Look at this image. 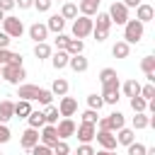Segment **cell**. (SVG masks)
Segmentation results:
<instances>
[{"mask_svg":"<svg viewBox=\"0 0 155 155\" xmlns=\"http://www.w3.org/2000/svg\"><path fill=\"white\" fill-rule=\"evenodd\" d=\"M109 29H111V19H109V15H107V12H97V22H94V27H92V36H94V41H97V44L107 41Z\"/></svg>","mask_w":155,"mask_h":155,"instance_id":"obj_1","label":"cell"},{"mask_svg":"<svg viewBox=\"0 0 155 155\" xmlns=\"http://www.w3.org/2000/svg\"><path fill=\"white\" fill-rule=\"evenodd\" d=\"M143 31H145V24H140L138 19H128L124 24V41L131 46V44H138L143 39Z\"/></svg>","mask_w":155,"mask_h":155,"instance_id":"obj_2","label":"cell"},{"mask_svg":"<svg viewBox=\"0 0 155 155\" xmlns=\"http://www.w3.org/2000/svg\"><path fill=\"white\" fill-rule=\"evenodd\" d=\"M92 27H94V19L92 17H75V22H73V36L75 39H85V36H90L92 34Z\"/></svg>","mask_w":155,"mask_h":155,"instance_id":"obj_3","label":"cell"},{"mask_svg":"<svg viewBox=\"0 0 155 155\" xmlns=\"http://www.w3.org/2000/svg\"><path fill=\"white\" fill-rule=\"evenodd\" d=\"M0 78H5L10 85H19L24 78H27V73H24V65H2V70H0Z\"/></svg>","mask_w":155,"mask_h":155,"instance_id":"obj_4","label":"cell"},{"mask_svg":"<svg viewBox=\"0 0 155 155\" xmlns=\"http://www.w3.org/2000/svg\"><path fill=\"white\" fill-rule=\"evenodd\" d=\"M124 124H126V119H124V114L121 111H114V114H109L107 119H99L97 121V126H99V131H119V128H124Z\"/></svg>","mask_w":155,"mask_h":155,"instance_id":"obj_5","label":"cell"},{"mask_svg":"<svg viewBox=\"0 0 155 155\" xmlns=\"http://www.w3.org/2000/svg\"><path fill=\"white\" fill-rule=\"evenodd\" d=\"M2 31H5L10 39H19V36L24 34V24H22L19 17H7V15H5V19H2Z\"/></svg>","mask_w":155,"mask_h":155,"instance_id":"obj_6","label":"cell"},{"mask_svg":"<svg viewBox=\"0 0 155 155\" xmlns=\"http://www.w3.org/2000/svg\"><path fill=\"white\" fill-rule=\"evenodd\" d=\"M107 15H109L111 24H126L128 22V7L124 2H111V7H109Z\"/></svg>","mask_w":155,"mask_h":155,"instance_id":"obj_7","label":"cell"},{"mask_svg":"<svg viewBox=\"0 0 155 155\" xmlns=\"http://www.w3.org/2000/svg\"><path fill=\"white\" fill-rule=\"evenodd\" d=\"M75 111H78V99H75V97H61V102H58V114H61L63 119H70Z\"/></svg>","mask_w":155,"mask_h":155,"instance_id":"obj_8","label":"cell"},{"mask_svg":"<svg viewBox=\"0 0 155 155\" xmlns=\"http://www.w3.org/2000/svg\"><path fill=\"white\" fill-rule=\"evenodd\" d=\"M56 133H58V140H65V138L75 136V121L73 119H61L56 124Z\"/></svg>","mask_w":155,"mask_h":155,"instance_id":"obj_9","label":"cell"},{"mask_svg":"<svg viewBox=\"0 0 155 155\" xmlns=\"http://www.w3.org/2000/svg\"><path fill=\"white\" fill-rule=\"evenodd\" d=\"M39 140H41V145H46V148H53L56 143H58V133H56V126H41V133H39Z\"/></svg>","mask_w":155,"mask_h":155,"instance_id":"obj_10","label":"cell"},{"mask_svg":"<svg viewBox=\"0 0 155 155\" xmlns=\"http://www.w3.org/2000/svg\"><path fill=\"white\" fill-rule=\"evenodd\" d=\"M94 133H97V126H92V124H80V126H75V136H78L80 143L94 140Z\"/></svg>","mask_w":155,"mask_h":155,"instance_id":"obj_11","label":"cell"},{"mask_svg":"<svg viewBox=\"0 0 155 155\" xmlns=\"http://www.w3.org/2000/svg\"><path fill=\"white\" fill-rule=\"evenodd\" d=\"M94 138H97V143L104 148V150H116V136L111 133V131H97L94 133Z\"/></svg>","mask_w":155,"mask_h":155,"instance_id":"obj_12","label":"cell"},{"mask_svg":"<svg viewBox=\"0 0 155 155\" xmlns=\"http://www.w3.org/2000/svg\"><path fill=\"white\" fill-rule=\"evenodd\" d=\"M119 94H121V87H119V85H107V87H102V94H99V97H102L104 104H116V102L121 99Z\"/></svg>","mask_w":155,"mask_h":155,"instance_id":"obj_13","label":"cell"},{"mask_svg":"<svg viewBox=\"0 0 155 155\" xmlns=\"http://www.w3.org/2000/svg\"><path fill=\"white\" fill-rule=\"evenodd\" d=\"M19 145H22L24 150H31L34 145H39V131H36V128H27V131L22 133V138H19Z\"/></svg>","mask_w":155,"mask_h":155,"instance_id":"obj_14","label":"cell"},{"mask_svg":"<svg viewBox=\"0 0 155 155\" xmlns=\"http://www.w3.org/2000/svg\"><path fill=\"white\" fill-rule=\"evenodd\" d=\"M153 17H155V10H153V5H148V2H140V5L136 7V19H138L140 24L150 22Z\"/></svg>","mask_w":155,"mask_h":155,"instance_id":"obj_15","label":"cell"},{"mask_svg":"<svg viewBox=\"0 0 155 155\" xmlns=\"http://www.w3.org/2000/svg\"><path fill=\"white\" fill-rule=\"evenodd\" d=\"M99 2H102V0H80L78 10H80L82 17H92V15L99 12Z\"/></svg>","mask_w":155,"mask_h":155,"instance_id":"obj_16","label":"cell"},{"mask_svg":"<svg viewBox=\"0 0 155 155\" xmlns=\"http://www.w3.org/2000/svg\"><path fill=\"white\" fill-rule=\"evenodd\" d=\"M39 85H19V90H17V97L19 99H27V102H31V99H36L39 97Z\"/></svg>","mask_w":155,"mask_h":155,"instance_id":"obj_17","label":"cell"},{"mask_svg":"<svg viewBox=\"0 0 155 155\" xmlns=\"http://www.w3.org/2000/svg\"><path fill=\"white\" fill-rule=\"evenodd\" d=\"M29 36H31L36 44L46 41V36H48V29H46V24H39V22H34V24L29 27Z\"/></svg>","mask_w":155,"mask_h":155,"instance_id":"obj_18","label":"cell"},{"mask_svg":"<svg viewBox=\"0 0 155 155\" xmlns=\"http://www.w3.org/2000/svg\"><path fill=\"white\" fill-rule=\"evenodd\" d=\"M99 82H102V87H107V85H119L116 70H114V68H102V70H99Z\"/></svg>","mask_w":155,"mask_h":155,"instance_id":"obj_19","label":"cell"},{"mask_svg":"<svg viewBox=\"0 0 155 155\" xmlns=\"http://www.w3.org/2000/svg\"><path fill=\"white\" fill-rule=\"evenodd\" d=\"M68 65L75 70V73H85L87 68H90V61L82 56V53H78V56H70V61H68Z\"/></svg>","mask_w":155,"mask_h":155,"instance_id":"obj_20","label":"cell"},{"mask_svg":"<svg viewBox=\"0 0 155 155\" xmlns=\"http://www.w3.org/2000/svg\"><path fill=\"white\" fill-rule=\"evenodd\" d=\"M140 68H143L148 82H155V56H145V58L140 61Z\"/></svg>","mask_w":155,"mask_h":155,"instance_id":"obj_21","label":"cell"},{"mask_svg":"<svg viewBox=\"0 0 155 155\" xmlns=\"http://www.w3.org/2000/svg\"><path fill=\"white\" fill-rule=\"evenodd\" d=\"M12 116H15V102L2 99V102H0V124H7Z\"/></svg>","mask_w":155,"mask_h":155,"instance_id":"obj_22","label":"cell"},{"mask_svg":"<svg viewBox=\"0 0 155 155\" xmlns=\"http://www.w3.org/2000/svg\"><path fill=\"white\" fill-rule=\"evenodd\" d=\"M63 27H65V19L61 15H51L48 22H46V29L53 31V34H63Z\"/></svg>","mask_w":155,"mask_h":155,"instance_id":"obj_23","label":"cell"},{"mask_svg":"<svg viewBox=\"0 0 155 155\" xmlns=\"http://www.w3.org/2000/svg\"><path fill=\"white\" fill-rule=\"evenodd\" d=\"M68 61H70V56H68L65 51H56V53H51V65H53L56 70H63V68L68 65Z\"/></svg>","mask_w":155,"mask_h":155,"instance_id":"obj_24","label":"cell"},{"mask_svg":"<svg viewBox=\"0 0 155 155\" xmlns=\"http://www.w3.org/2000/svg\"><path fill=\"white\" fill-rule=\"evenodd\" d=\"M133 138H136V133H133V128H119L116 131V143H121V145H131L133 143Z\"/></svg>","mask_w":155,"mask_h":155,"instance_id":"obj_25","label":"cell"},{"mask_svg":"<svg viewBox=\"0 0 155 155\" xmlns=\"http://www.w3.org/2000/svg\"><path fill=\"white\" fill-rule=\"evenodd\" d=\"M31 111H34V109H31V104H29L27 99H19V102H15V116H19V119H27Z\"/></svg>","mask_w":155,"mask_h":155,"instance_id":"obj_26","label":"cell"},{"mask_svg":"<svg viewBox=\"0 0 155 155\" xmlns=\"http://www.w3.org/2000/svg\"><path fill=\"white\" fill-rule=\"evenodd\" d=\"M27 121H29V128H41V126H46V116H44V111H31L29 116H27Z\"/></svg>","mask_w":155,"mask_h":155,"instance_id":"obj_27","label":"cell"},{"mask_svg":"<svg viewBox=\"0 0 155 155\" xmlns=\"http://www.w3.org/2000/svg\"><path fill=\"white\" fill-rule=\"evenodd\" d=\"M111 53H114V58H128L131 46H128L126 41H116V44L111 46Z\"/></svg>","mask_w":155,"mask_h":155,"instance_id":"obj_28","label":"cell"},{"mask_svg":"<svg viewBox=\"0 0 155 155\" xmlns=\"http://www.w3.org/2000/svg\"><path fill=\"white\" fill-rule=\"evenodd\" d=\"M51 94L65 97V94H68V80H63V78H56V80H53V85H51Z\"/></svg>","mask_w":155,"mask_h":155,"instance_id":"obj_29","label":"cell"},{"mask_svg":"<svg viewBox=\"0 0 155 155\" xmlns=\"http://www.w3.org/2000/svg\"><path fill=\"white\" fill-rule=\"evenodd\" d=\"M121 90H124L126 97H138V94H140V82H138V80H126Z\"/></svg>","mask_w":155,"mask_h":155,"instance_id":"obj_30","label":"cell"},{"mask_svg":"<svg viewBox=\"0 0 155 155\" xmlns=\"http://www.w3.org/2000/svg\"><path fill=\"white\" fill-rule=\"evenodd\" d=\"M61 17H63V19H75V17H78V5H75V2H63Z\"/></svg>","mask_w":155,"mask_h":155,"instance_id":"obj_31","label":"cell"},{"mask_svg":"<svg viewBox=\"0 0 155 155\" xmlns=\"http://www.w3.org/2000/svg\"><path fill=\"white\" fill-rule=\"evenodd\" d=\"M82 48H85V44H82L80 39H70L68 46H65V53H68V56H78V53H82Z\"/></svg>","mask_w":155,"mask_h":155,"instance_id":"obj_32","label":"cell"},{"mask_svg":"<svg viewBox=\"0 0 155 155\" xmlns=\"http://www.w3.org/2000/svg\"><path fill=\"white\" fill-rule=\"evenodd\" d=\"M34 56H36L39 61H44V58H51V46H48L46 41L36 44V46H34Z\"/></svg>","mask_w":155,"mask_h":155,"instance_id":"obj_33","label":"cell"},{"mask_svg":"<svg viewBox=\"0 0 155 155\" xmlns=\"http://www.w3.org/2000/svg\"><path fill=\"white\" fill-rule=\"evenodd\" d=\"M44 116H46V124H48V126H56V124H58V116H61V114H58V107H51V104H48V107L44 109Z\"/></svg>","mask_w":155,"mask_h":155,"instance_id":"obj_34","label":"cell"},{"mask_svg":"<svg viewBox=\"0 0 155 155\" xmlns=\"http://www.w3.org/2000/svg\"><path fill=\"white\" fill-rule=\"evenodd\" d=\"M148 126H150V116H148L145 111L133 116V128H138V131H140V128H148Z\"/></svg>","mask_w":155,"mask_h":155,"instance_id":"obj_35","label":"cell"},{"mask_svg":"<svg viewBox=\"0 0 155 155\" xmlns=\"http://www.w3.org/2000/svg\"><path fill=\"white\" fill-rule=\"evenodd\" d=\"M138 97H143L145 102H153V97H155V85H153V82L140 85V94H138Z\"/></svg>","mask_w":155,"mask_h":155,"instance_id":"obj_36","label":"cell"},{"mask_svg":"<svg viewBox=\"0 0 155 155\" xmlns=\"http://www.w3.org/2000/svg\"><path fill=\"white\" fill-rule=\"evenodd\" d=\"M131 109H133L136 114H143V111L148 109V102H145L143 97H131Z\"/></svg>","mask_w":155,"mask_h":155,"instance_id":"obj_37","label":"cell"},{"mask_svg":"<svg viewBox=\"0 0 155 155\" xmlns=\"http://www.w3.org/2000/svg\"><path fill=\"white\" fill-rule=\"evenodd\" d=\"M87 107H90V109H94V111H99V109L104 107V102H102V97H99V94H87Z\"/></svg>","mask_w":155,"mask_h":155,"instance_id":"obj_38","label":"cell"},{"mask_svg":"<svg viewBox=\"0 0 155 155\" xmlns=\"http://www.w3.org/2000/svg\"><path fill=\"white\" fill-rule=\"evenodd\" d=\"M97 121H99V116H97L94 109H85V111H82V124H92V126H97Z\"/></svg>","mask_w":155,"mask_h":155,"instance_id":"obj_39","label":"cell"},{"mask_svg":"<svg viewBox=\"0 0 155 155\" xmlns=\"http://www.w3.org/2000/svg\"><path fill=\"white\" fill-rule=\"evenodd\" d=\"M51 99H53V94H51V90H39V97H36V102H39V104H44V107H48V104H51Z\"/></svg>","mask_w":155,"mask_h":155,"instance_id":"obj_40","label":"cell"},{"mask_svg":"<svg viewBox=\"0 0 155 155\" xmlns=\"http://www.w3.org/2000/svg\"><path fill=\"white\" fill-rule=\"evenodd\" d=\"M51 150H53V155H70V148H68V143H65V140H58Z\"/></svg>","mask_w":155,"mask_h":155,"instance_id":"obj_41","label":"cell"},{"mask_svg":"<svg viewBox=\"0 0 155 155\" xmlns=\"http://www.w3.org/2000/svg\"><path fill=\"white\" fill-rule=\"evenodd\" d=\"M68 41H70V36H65V34H56V39H53V44H56V48H58V51H65Z\"/></svg>","mask_w":155,"mask_h":155,"instance_id":"obj_42","label":"cell"},{"mask_svg":"<svg viewBox=\"0 0 155 155\" xmlns=\"http://www.w3.org/2000/svg\"><path fill=\"white\" fill-rule=\"evenodd\" d=\"M126 148H128V155H145V145H143V143H136V140H133V143L126 145Z\"/></svg>","mask_w":155,"mask_h":155,"instance_id":"obj_43","label":"cell"},{"mask_svg":"<svg viewBox=\"0 0 155 155\" xmlns=\"http://www.w3.org/2000/svg\"><path fill=\"white\" fill-rule=\"evenodd\" d=\"M29 153H31V155H53V150H51V148H46V145H41V143H39V145H34Z\"/></svg>","mask_w":155,"mask_h":155,"instance_id":"obj_44","label":"cell"},{"mask_svg":"<svg viewBox=\"0 0 155 155\" xmlns=\"http://www.w3.org/2000/svg\"><path fill=\"white\" fill-rule=\"evenodd\" d=\"M31 7H36L39 12H48V10H51V0H34Z\"/></svg>","mask_w":155,"mask_h":155,"instance_id":"obj_45","label":"cell"},{"mask_svg":"<svg viewBox=\"0 0 155 155\" xmlns=\"http://www.w3.org/2000/svg\"><path fill=\"white\" fill-rule=\"evenodd\" d=\"M12 138V133H10V128L5 126V124H0V143H7Z\"/></svg>","mask_w":155,"mask_h":155,"instance_id":"obj_46","label":"cell"},{"mask_svg":"<svg viewBox=\"0 0 155 155\" xmlns=\"http://www.w3.org/2000/svg\"><path fill=\"white\" fill-rule=\"evenodd\" d=\"M78 155H94V150H92L90 143H82V145L78 148Z\"/></svg>","mask_w":155,"mask_h":155,"instance_id":"obj_47","label":"cell"},{"mask_svg":"<svg viewBox=\"0 0 155 155\" xmlns=\"http://www.w3.org/2000/svg\"><path fill=\"white\" fill-rule=\"evenodd\" d=\"M15 10V0H0V12H10Z\"/></svg>","mask_w":155,"mask_h":155,"instance_id":"obj_48","label":"cell"},{"mask_svg":"<svg viewBox=\"0 0 155 155\" xmlns=\"http://www.w3.org/2000/svg\"><path fill=\"white\" fill-rule=\"evenodd\" d=\"M10 56H12V53H10V51H7V48H0V68H2V65H7V63H10Z\"/></svg>","mask_w":155,"mask_h":155,"instance_id":"obj_49","label":"cell"},{"mask_svg":"<svg viewBox=\"0 0 155 155\" xmlns=\"http://www.w3.org/2000/svg\"><path fill=\"white\" fill-rule=\"evenodd\" d=\"M34 5V0H15V7H19V10H29Z\"/></svg>","mask_w":155,"mask_h":155,"instance_id":"obj_50","label":"cell"},{"mask_svg":"<svg viewBox=\"0 0 155 155\" xmlns=\"http://www.w3.org/2000/svg\"><path fill=\"white\" fill-rule=\"evenodd\" d=\"M10 41H12V39H10L5 31H0V48H7V46H10Z\"/></svg>","mask_w":155,"mask_h":155,"instance_id":"obj_51","label":"cell"},{"mask_svg":"<svg viewBox=\"0 0 155 155\" xmlns=\"http://www.w3.org/2000/svg\"><path fill=\"white\" fill-rule=\"evenodd\" d=\"M10 65H22V53H12L10 56Z\"/></svg>","mask_w":155,"mask_h":155,"instance_id":"obj_52","label":"cell"},{"mask_svg":"<svg viewBox=\"0 0 155 155\" xmlns=\"http://www.w3.org/2000/svg\"><path fill=\"white\" fill-rule=\"evenodd\" d=\"M121 2H124L126 7H138V5L143 2V0H121Z\"/></svg>","mask_w":155,"mask_h":155,"instance_id":"obj_53","label":"cell"},{"mask_svg":"<svg viewBox=\"0 0 155 155\" xmlns=\"http://www.w3.org/2000/svg\"><path fill=\"white\" fill-rule=\"evenodd\" d=\"M145 155H155V148H145Z\"/></svg>","mask_w":155,"mask_h":155,"instance_id":"obj_54","label":"cell"},{"mask_svg":"<svg viewBox=\"0 0 155 155\" xmlns=\"http://www.w3.org/2000/svg\"><path fill=\"white\" fill-rule=\"evenodd\" d=\"M104 155H116V153L114 150H104Z\"/></svg>","mask_w":155,"mask_h":155,"instance_id":"obj_55","label":"cell"},{"mask_svg":"<svg viewBox=\"0 0 155 155\" xmlns=\"http://www.w3.org/2000/svg\"><path fill=\"white\" fill-rule=\"evenodd\" d=\"M2 19H5V12H0V24H2Z\"/></svg>","mask_w":155,"mask_h":155,"instance_id":"obj_56","label":"cell"},{"mask_svg":"<svg viewBox=\"0 0 155 155\" xmlns=\"http://www.w3.org/2000/svg\"><path fill=\"white\" fill-rule=\"evenodd\" d=\"M94 155H104V150H99V153H94Z\"/></svg>","mask_w":155,"mask_h":155,"instance_id":"obj_57","label":"cell"},{"mask_svg":"<svg viewBox=\"0 0 155 155\" xmlns=\"http://www.w3.org/2000/svg\"><path fill=\"white\" fill-rule=\"evenodd\" d=\"M51 2H53V0H51ZM56 2H65V0H56Z\"/></svg>","mask_w":155,"mask_h":155,"instance_id":"obj_58","label":"cell"},{"mask_svg":"<svg viewBox=\"0 0 155 155\" xmlns=\"http://www.w3.org/2000/svg\"><path fill=\"white\" fill-rule=\"evenodd\" d=\"M0 70H2V68H0Z\"/></svg>","mask_w":155,"mask_h":155,"instance_id":"obj_59","label":"cell"}]
</instances>
